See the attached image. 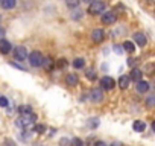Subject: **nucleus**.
I'll use <instances>...</instances> for the list:
<instances>
[{
  "label": "nucleus",
  "instance_id": "nucleus-1",
  "mask_svg": "<svg viewBox=\"0 0 155 146\" xmlns=\"http://www.w3.org/2000/svg\"><path fill=\"white\" fill-rule=\"evenodd\" d=\"M37 125V114L32 113H26V114H20V117L17 119V126L21 129H32Z\"/></svg>",
  "mask_w": 155,
  "mask_h": 146
},
{
  "label": "nucleus",
  "instance_id": "nucleus-2",
  "mask_svg": "<svg viewBox=\"0 0 155 146\" xmlns=\"http://www.w3.org/2000/svg\"><path fill=\"white\" fill-rule=\"evenodd\" d=\"M88 12L91 15H97V14L105 12V2H102V0H94V2H91L90 6H88Z\"/></svg>",
  "mask_w": 155,
  "mask_h": 146
},
{
  "label": "nucleus",
  "instance_id": "nucleus-3",
  "mask_svg": "<svg viewBox=\"0 0 155 146\" xmlns=\"http://www.w3.org/2000/svg\"><path fill=\"white\" fill-rule=\"evenodd\" d=\"M29 56V64L32 65V67H41V62H43V55L40 53V52H32L31 55H28Z\"/></svg>",
  "mask_w": 155,
  "mask_h": 146
},
{
  "label": "nucleus",
  "instance_id": "nucleus-4",
  "mask_svg": "<svg viewBox=\"0 0 155 146\" xmlns=\"http://www.w3.org/2000/svg\"><path fill=\"white\" fill-rule=\"evenodd\" d=\"M101 20H102L104 25H114L116 20H117V15H116L113 11H107V12H102Z\"/></svg>",
  "mask_w": 155,
  "mask_h": 146
},
{
  "label": "nucleus",
  "instance_id": "nucleus-5",
  "mask_svg": "<svg viewBox=\"0 0 155 146\" xmlns=\"http://www.w3.org/2000/svg\"><path fill=\"white\" fill-rule=\"evenodd\" d=\"M14 56H15L17 61H25V59L28 58V50H26V47H23V46L15 47V49H14Z\"/></svg>",
  "mask_w": 155,
  "mask_h": 146
},
{
  "label": "nucleus",
  "instance_id": "nucleus-6",
  "mask_svg": "<svg viewBox=\"0 0 155 146\" xmlns=\"http://www.w3.org/2000/svg\"><path fill=\"white\" fill-rule=\"evenodd\" d=\"M101 85H102L104 90H113V88L116 87V81H114L111 76H104V78L101 79Z\"/></svg>",
  "mask_w": 155,
  "mask_h": 146
},
{
  "label": "nucleus",
  "instance_id": "nucleus-7",
  "mask_svg": "<svg viewBox=\"0 0 155 146\" xmlns=\"http://www.w3.org/2000/svg\"><path fill=\"white\" fill-rule=\"evenodd\" d=\"M90 98H91V101H93L94 104H99V102L104 101V91H102L101 88H93V90L90 91Z\"/></svg>",
  "mask_w": 155,
  "mask_h": 146
},
{
  "label": "nucleus",
  "instance_id": "nucleus-8",
  "mask_svg": "<svg viewBox=\"0 0 155 146\" xmlns=\"http://www.w3.org/2000/svg\"><path fill=\"white\" fill-rule=\"evenodd\" d=\"M104 38H105V32H104L102 29H94V31L91 32V40H93L94 43H102Z\"/></svg>",
  "mask_w": 155,
  "mask_h": 146
},
{
  "label": "nucleus",
  "instance_id": "nucleus-9",
  "mask_svg": "<svg viewBox=\"0 0 155 146\" xmlns=\"http://www.w3.org/2000/svg\"><path fill=\"white\" fill-rule=\"evenodd\" d=\"M11 50H12V46H11V43H9L8 40H5V38L0 40V53L6 55V53H9Z\"/></svg>",
  "mask_w": 155,
  "mask_h": 146
},
{
  "label": "nucleus",
  "instance_id": "nucleus-10",
  "mask_svg": "<svg viewBox=\"0 0 155 146\" xmlns=\"http://www.w3.org/2000/svg\"><path fill=\"white\" fill-rule=\"evenodd\" d=\"M128 78H129V81L138 82V81H141V78H143V73H141L140 68H132V70H131V75H129Z\"/></svg>",
  "mask_w": 155,
  "mask_h": 146
},
{
  "label": "nucleus",
  "instance_id": "nucleus-11",
  "mask_svg": "<svg viewBox=\"0 0 155 146\" xmlns=\"http://www.w3.org/2000/svg\"><path fill=\"white\" fill-rule=\"evenodd\" d=\"M134 41L140 46V47H144L146 46V43H147V40H146V35L144 34H141V32H137V34H134Z\"/></svg>",
  "mask_w": 155,
  "mask_h": 146
},
{
  "label": "nucleus",
  "instance_id": "nucleus-12",
  "mask_svg": "<svg viewBox=\"0 0 155 146\" xmlns=\"http://www.w3.org/2000/svg\"><path fill=\"white\" fill-rule=\"evenodd\" d=\"M78 76L74 75V73H68V75L65 76V82L68 84V85H71V87H74V85H78Z\"/></svg>",
  "mask_w": 155,
  "mask_h": 146
},
{
  "label": "nucleus",
  "instance_id": "nucleus-13",
  "mask_svg": "<svg viewBox=\"0 0 155 146\" xmlns=\"http://www.w3.org/2000/svg\"><path fill=\"white\" fill-rule=\"evenodd\" d=\"M41 65L46 68V70H52L53 68V65H55V61L52 59V58H43V62H41Z\"/></svg>",
  "mask_w": 155,
  "mask_h": 146
},
{
  "label": "nucleus",
  "instance_id": "nucleus-14",
  "mask_svg": "<svg viewBox=\"0 0 155 146\" xmlns=\"http://www.w3.org/2000/svg\"><path fill=\"white\" fill-rule=\"evenodd\" d=\"M149 90V82L146 81H138L137 82V91L138 93H146Z\"/></svg>",
  "mask_w": 155,
  "mask_h": 146
},
{
  "label": "nucleus",
  "instance_id": "nucleus-15",
  "mask_svg": "<svg viewBox=\"0 0 155 146\" xmlns=\"http://www.w3.org/2000/svg\"><path fill=\"white\" fill-rule=\"evenodd\" d=\"M132 128H134V131H135V132H143V131L146 129V123H144V122H141V120H135V122H134V125H132Z\"/></svg>",
  "mask_w": 155,
  "mask_h": 146
},
{
  "label": "nucleus",
  "instance_id": "nucleus-16",
  "mask_svg": "<svg viewBox=\"0 0 155 146\" xmlns=\"http://www.w3.org/2000/svg\"><path fill=\"white\" fill-rule=\"evenodd\" d=\"M129 82H131V81H129L128 76H120V78H119V87H120L122 90H126V88L129 87Z\"/></svg>",
  "mask_w": 155,
  "mask_h": 146
},
{
  "label": "nucleus",
  "instance_id": "nucleus-17",
  "mask_svg": "<svg viewBox=\"0 0 155 146\" xmlns=\"http://www.w3.org/2000/svg\"><path fill=\"white\" fill-rule=\"evenodd\" d=\"M15 0H2V3H0V5H2L3 6V9H12L14 6H15Z\"/></svg>",
  "mask_w": 155,
  "mask_h": 146
},
{
  "label": "nucleus",
  "instance_id": "nucleus-18",
  "mask_svg": "<svg viewBox=\"0 0 155 146\" xmlns=\"http://www.w3.org/2000/svg\"><path fill=\"white\" fill-rule=\"evenodd\" d=\"M122 49L126 50V52H131V53H132V52L135 50V44H134L132 41H125L123 46H122Z\"/></svg>",
  "mask_w": 155,
  "mask_h": 146
},
{
  "label": "nucleus",
  "instance_id": "nucleus-19",
  "mask_svg": "<svg viewBox=\"0 0 155 146\" xmlns=\"http://www.w3.org/2000/svg\"><path fill=\"white\" fill-rule=\"evenodd\" d=\"M85 65V59L84 58H76L74 61H73V67L74 68H82Z\"/></svg>",
  "mask_w": 155,
  "mask_h": 146
},
{
  "label": "nucleus",
  "instance_id": "nucleus-20",
  "mask_svg": "<svg viewBox=\"0 0 155 146\" xmlns=\"http://www.w3.org/2000/svg\"><path fill=\"white\" fill-rule=\"evenodd\" d=\"M85 76H87V79L94 81V79H96V71H94V68H87V71H85Z\"/></svg>",
  "mask_w": 155,
  "mask_h": 146
},
{
  "label": "nucleus",
  "instance_id": "nucleus-21",
  "mask_svg": "<svg viewBox=\"0 0 155 146\" xmlns=\"http://www.w3.org/2000/svg\"><path fill=\"white\" fill-rule=\"evenodd\" d=\"M18 113H20V114H26V113H32V107H29V105H21V107L18 108Z\"/></svg>",
  "mask_w": 155,
  "mask_h": 146
},
{
  "label": "nucleus",
  "instance_id": "nucleus-22",
  "mask_svg": "<svg viewBox=\"0 0 155 146\" xmlns=\"http://www.w3.org/2000/svg\"><path fill=\"white\" fill-rule=\"evenodd\" d=\"M65 3L68 8H76V6H79L81 0H65Z\"/></svg>",
  "mask_w": 155,
  "mask_h": 146
},
{
  "label": "nucleus",
  "instance_id": "nucleus-23",
  "mask_svg": "<svg viewBox=\"0 0 155 146\" xmlns=\"http://www.w3.org/2000/svg\"><path fill=\"white\" fill-rule=\"evenodd\" d=\"M8 105H9V101L5 96H0V107H8Z\"/></svg>",
  "mask_w": 155,
  "mask_h": 146
},
{
  "label": "nucleus",
  "instance_id": "nucleus-24",
  "mask_svg": "<svg viewBox=\"0 0 155 146\" xmlns=\"http://www.w3.org/2000/svg\"><path fill=\"white\" fill-rule=\"evenodd\" d=\"M32 129H34V131H37L38 134H43V132L46 131V128H44V126H41V125H35Z\"/></svg>",
  "mask_w": 155,
  "mask_h": 146
},
{
  "label": "nucleus",
  "instance_id": "nucleus-25",
  "mask_svg": "<svg viewBox=\"0 0 155 146\" xmlns=\"http://www.w3.org/2000/svg\"><path fill=\"white\" fill-rule=\"evenodd\" d=\"M56 65H58V67H61V68H64V67L67 65V62H65V59H59V61L56 62Z\"/></svg>",
  "mask_w": 155,
  "mask_h": 146
},
{
  "label": "nucleus",
  "instance_id": "nucleus-26",
  "mask_svg": "<svg viewBox=\"0 0 155 146\" xmlns=\"http://www.w3.org/2000/svg\"><path fill=\"white\" fill-rule=\"evenodd\" d=\"M90 122H91V123H90V126H91V128H93V126L96 128V126L99 125V119H91Z\"/></svg>",
  "mask_w": 155,
  "mask_h": 146
},
{
  "label": "nucleus",
  "instance_id": "nucleus-27",
  "mask_svg": "<svg viewBox=\"0 0 155 146\" xmlns=\"http://www.w3.org/2000/svg\"><path fill=\"white\" fill-rule=\"evenodd\" d=\"M114 52H116V53H119V55H122V52H123V49H122L120 46H114Z\"/></svg>",
  "mask_w": 155,
  "mask_h": 146
},
{
  "label": "nucleus",
  "instance_id": "nucleus-28",
  "mask_svg": "<svg viewBox=\"0 0 155 146\" xmlns=\"http://www.w3.org/2000/svg\"><path fill=\"white\" fill-rule=\"evenodd\" d=\"M135 62H137V59H135V58H129V59H128V65H129V67H131V65H134Z\"/></svg>",
  "mask_w": 155,
  "mask_h": 146
},
{
  "label": "nucleus",
  "instance_id": "nucleus-29",
  "mask_svg": "<svg viewBox=\"0 0 155 146\" xmlns=\"http://www.w3.org/2000/svg\"><path fill=\"white\" fill-rule=\"evenodd\" d=\"M12 65H14V67H17L18 70H23V71H26V67H23V65H20V64H15V62H12Z\"/></svg>",
  "mask_w": 155,
  "mask_h": 146
},
{
  "label": "nucleus",
  "instance_id": "nucleus-30",
  "mask_svg": "<svg viewBox=\"0 0 155 146\" xmlns=\"http://www.w3.org/2000/svg\"><path fill=\"white\" fill-rule=\"evenodd\" d=\"M73 143H74V146H84V143H82L81 140H78V138H74Z\"/></svg>",
  "mask_w": 155,
  "mask_h": 146
},
{
  "label": "nucleus",
  "instance_id": "nucleus-31",
  "mask_svg": "<svg viewBox=\"0 0 155 146\" xmlns=\"http://www.w3.org/2000/svg\"><path fill=\"white\" fill-rule=\"evenodd\" d=\"M147 104H149V107H152V105H153V96H149V99H147Z\"/></svg>",
  "mask_w": 155,
  "mask_h": 146
},
{
  "label": "nucleus",
  "instance_id": "nucleus-32",
  "mask_svg": "<svg viewBox=\"0 0 155 146\" xmlns=\"http://www.w3.org/2000/svg\"><path fill=\"white\" fill-rule=\"evenodd\" d=\"M94 146H107V144H105V143H104V141H97V143H96V144H94Z\"/></svg>",
  "mask_w": 155,
  "mask_h": 146
},
{
  "label": "nucleus",
  "instance_id": "nucleus-33",
  "mask_svg": "<svg viewBox=\"0 0 155 146\" xmlns=\"http://www.w3.org/2000/svg\"><path fill=\"white\" fill-rule=\"evenodd\" d=\"M6 144H11V146H15V144H14V141H9V140H6Z\"/></svg>",
  "mask_w": 155,
  "mask_h": 146
},
{
  "label": "nucleus",
  "instance_id": "nucleus-34",
  "mask_svg": "<svg viewBox=\"0 0 155 146\" xmlns=\"http://www.w3.org/2000/svg\"><path fill=\"white\" fill-rule=\"evenodd\" d=\"M82 2H85V3H88V5H90L91 2H94V0H82Z\"/></svg>",
  "mask_w": 155,
  "mask_h": 146
},
{
  "label": "nucleus",
  "instance_id": "nucleus-35",
  "mask_svg": "<svg viewBox=\"0 0 155 146\" xmlns=\"http://www.w3.org/2000/svg\"><path fill=\"white\" fill-rule=\"evenodd\" d=\"M0 3H2V0H0Z\"/></svg>",
  "mask_w": 155,
  "mask_h": 146
}]
</instances>
